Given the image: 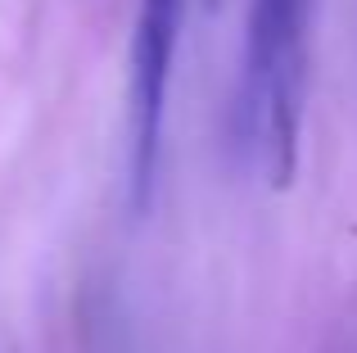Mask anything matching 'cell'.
<instances>
[{"label": "cell", "instance_id": "obj_1", "mask_svg": "<svg viewBox=\"0 0 357 353\" xmlns=\"http://www.w3.org/2000/svg\"><path fill=\"white\" fill-rule=\"evenodd\" d=\"M312 9L317 0H249L244 18L236 123L240 145H249L262 159L276 190H285L298 172Z\"/></svg>", "mask_w": 357, "mask_h": 353}, {"label": "cell", "instance_id": "obj_2", "mask_svg": "<svg viewBox=\"0 0 357 353\" xmlns=\"http://www.w3.org/2000/svg\"><path fill=\"white\" fill-rule=\"evenodd\" d=\"M185 0H140L136 36H131V141H127V190L131 213H149L163 163V123H167V87H172L176 41H181Z\"/></svg>", "mask_w": 357, "mask_h": 353}]
</instances>
